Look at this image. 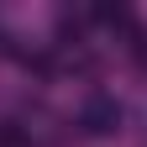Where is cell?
I'll return each mask as SVG.
<instances>
[{
    "instance_id": "cell-1",
    "label": "cell",
    "mask_w": 147,
    "mask_h": 147,
    "mask_svg": "<svg viewBox=\"0 0 147 147\" xmlns=\"http://www.w3.org/2000/svg\"><path fill=\"white\" fill-rule=\"evenodd\" d=\"M79 126H84L89 137H110V131L121 126V105L110 100V95H89L84 110H79Z\"/></svg>"
}]
</instances>
